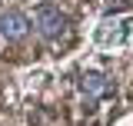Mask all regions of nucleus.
Segmentation results:
<instances>
[{
	"label": "nucleus",
	"instance_id": "obj_1",
	"mask_svg": "<svg viewBox=\"0 0 133 126\" xmlns=\"http://www.w3.org/2000/svg\"><path fill=\"white\" fill-rule=\"evenodd\" d=\"M93 43L100 50H113V47H127L133 37V17H103L93 27Z\"/></svg>",
	"mask_w": 133,
	"mask_h": 126
},
{
	"label": "nucleus",
	"instance_id": "obj_2",
	"mask_svg": "<svg viewBox=\"0 0 133 126\" xmlns=\"http://www.w3.org/2000/svg\"><path fill=\"white\" fill-rule=\"evenodd\" d=\"M33 27L43 40H63L70 33V17L57 3H37L33 7Z\"/></svg>",
	"mask_w": 133,
	"mask_h": 126
},
{
	"label": "nucleus",
	"instance_id": "obj_3",
	"mask_svg": "<svg viewBox=\"0 0 133 126\" xmlns=\"http://www.w3.org/2000/svg\"><path fill=\"white\" fill-rule=\"evenodd\" d=\"M80 96L87 100V103H97V100H103V96L110 93V80L103 76L100 70H87V73H80Z\"/></svg>",
	"mask_w": 133,
	"mask_h": 126
},
{
	"label": "nucleus",
	"instance_id": "obj_4",
	"mask_svg": "<svg viewBox=\"0 0 133 126\" xmlns=\"http://www.w3.org/2000/svg\"><path fill=\"white\" fill-rule=\"evenodd\" d=\"M27 30H30V20L20 13V10L0 13V37H3V40H23Z\"/></svg>",
	"mask_w": 133,
	"mask_h": 126
},
{
	"label": "nucleus",
	"instance_id": "obj_5",
	"mask_svg": "<svg viewBox=\"0 0 133 126\" xmlns=\"http://www.w3.org/2000/svg\"><path fill=\"white\" fill-rule=\"evenodd\" d=\"M47 80H50L47 70H37V73H27V86H30V90H33V86H43Z\"/></svg>",
	"mask_w": 133,
	"mask_h": 126
}]
</instances>
